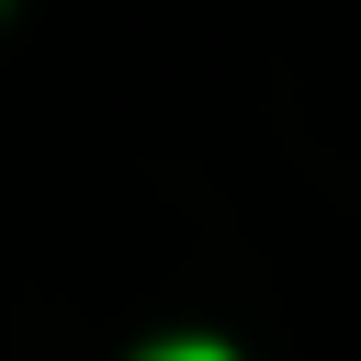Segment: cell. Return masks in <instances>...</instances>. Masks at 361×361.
Masks as SVG:
<instances>
[{
    "mask_svg": "<svg viewBox=\"0 0 361 361\" xmlns=\"http://www.w3.org/2000/svg\"><path fill=\"white\" fill-rule=\"evenodd\" d=\"M158 361H226V350H214V338H180V350H158Z\"/></svg>",
    "mask_w": 361,
    "mask_h": 361,
    "instance_id": "6da1fadb",
    "label": "cell"
}]
</instances>
